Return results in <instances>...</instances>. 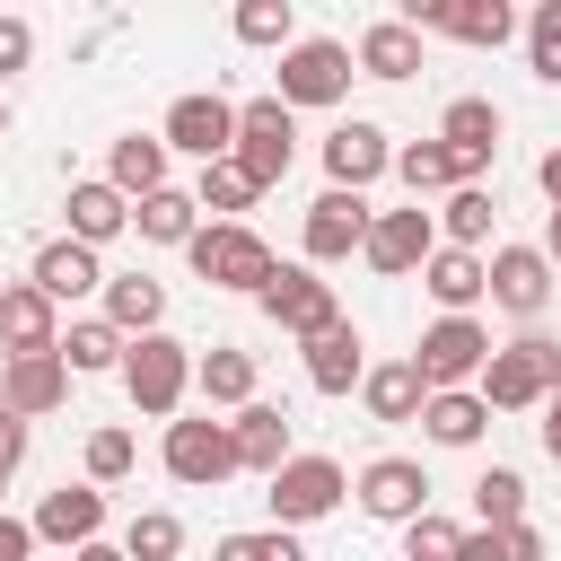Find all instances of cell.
<instances>
[{
    "label": "cell",
    "mask_w": 561,
    "mask_h": 561,
    "mask_svg": "<svg viewBox=\"0 0 561 561\" xmlns=\"http://www.w3.org/2000/svg\"><path fill=\"white\" fill-rule=\"evenodd\" d=\"M158 140L210 167V158H228V149H237V105H228V96H210V88H184V96L167 105V131H158Z\"/></svg>",
    "instance_id": "9c48e42d"
},
{
    "label": "cell",
    "mask_w": 561,
    "mask_h": 561,
    "mask_svg": "<svg viewBox=\"0 0 561 561\" xmlns=\"http://www.w3.org/2000/svg\"><path fill=\"white\" fill-rule=\"evenodd\" d=\"M123 351H131V342H123V333H114L105 316H88V324H70V333H61V359H70V377H96V368H123Z\"/></svg>",
    "instance_id": "836d02e7"
},
{
    "label": "cell",
    "mask_w": 561,
    "mask_h": 561,
    "mask_svg": "<svg viewBox=\"0 0 561 561\" xmlns=\"http://www.w3.org/2000/svg\"><path fill=\"white\" fill-rule=\"evenodd\" d=\"M167 473L184 482V491H210V482H228L237 473V438H228V421H167Z\"/></svg>",
    "instance_id": "8fae6325"
},
{
    "label": "cell",
    "mask_w": 561,
    "mask_h": 561,
    "mask_svg": "<svg viewBox=\"0 0 561 561\" xmlns=\"http://www.w3.org/2000/svg\"><path fill=\"white\" fill-rule=\"evenodd\" d=\"M96 526H105V491L96 482H61V491H44V508H35V543H96Z\"/></svg>",
    "instance_id": "ac0fdd59"
},
{
    "label": "cell",
    "mask_w": 561,
    "mask_h": 561,
    "mask_svg": "<svg viewBox=\"0 0 561 561\" xmlns=\"http://www.w3.org/2000/svg\"><path fill=\"white\" fill-rule=\"evenodd\" d=\"M359 403H368L377 421H421V403H430V386H421V368H412V359H386V368H368V386H359Z\"/></svg>",
    "instance_id": "83f0119b"
},
{
    "label": "cell",
    "mask_w": 561,
    "mask_h": 561,
    "mask_svg": "<svg viewBox=\"0 0 561 561\" xmlns=\"http://www.w3.org/2000/svg\"><path fill=\"white\" fill-rule=\"evenodd\" d=\"M473 517L482 526H526V473L517 465H482L473 473Z\"/></svg>",
    "instance_id": "d6a6232c"
},
{
    "label": "cell",
    "mask_w": 561,
    "mask_h": 561,
    "mask_svg": "<svg viewBox=\"0 0 561 561\" xmlns=\"http://www.w3.org/2000/svg\"><path fill=\"white\" fill-rule=\"evenodd\" d=\"M0 561H35V517H0Z\"/></svg>",
    "instance_id": "bcb514c9"
},
{
    "label": "cell",
    "mask_w": 561,
    "mask_h": 561,
    "mask_svg": "<svg viewBox=\"0 0 561 561\" xmlns=\"http://www.w3.org/2000/svg\"><path fill=\"white\" fill-rule=\"evenodd\" d=\"M193 386H202V403H237V412H245V403H254V359L219 342V351L193 359Z\"/></svg>",
    "instance_id": "4dcf8cb0"
},
{
    "label": "cell",
    "mask_w": 561,
    "mask_h": 561,
    "mask_svg": "<svg viewBox=\"0 0 561 561\" xmlns=\"http://www.w3.org/2000/svg\"><path fill=\"white\" fill-rule=\"evenodd\" d=\"M123 552H131V561H175V552H184V517L140 508V517H131V535H123Z\"/></svg>",
    "instance_id": "8d00e7d4"
},
{
    "label": "cell",
    "mask_w": 561,
    "mask_h": 561,
    "mask_svg": "<svg viewBox=\"0 0 561 561\" xmlns=\"http://www.w3.org/2000/svg\"><path fill=\"white\" fill-rule=\"evenodd\" d=\"M394 175L412 184V202L421 193H456L465 175H456V158H447V140H412V149H394Z\"/></svg>",
    "instance_id": "e575fe53"
},
{
    "label": "cell",
    "mask_w": 561,
    "mask_h": 561,
    "mask_svg": "<svg viewBox=\"0 0 561 561\" xmlns=\"http://www.w3.org/2000/svg\"><path fill=\"white\" fill-rule=\"evenodd\" d=\"M61 210H70V237H79V245H105V237H123V228H131V202H123L114 184H70V202H61Z\"/></svg>",
    "instance_id": "484cf974"
},
{
    "label": "cell",
    "mask_w": 561,
    "mask_h": 561,
    "mask_svg": "<svg viewBox=\"0 0 561 561\" xmlns=\"http://www.w3.org/2000/svg\"><path fill=\"white\" fill-rule=\"evenodd\" d=\"M473 394H482L491 412H535V403H552V394H561V342H543V333L500 342L491 368L473 377Z\"/></svg>",
    "instance_id": "6da1fadb"
},
{
    "label": "cell",
    "mask_w": 561,
    "mask_h": 561,
    "mask_svg": "<svg viewBox=\"0 0 561 561\" xmlns=\"http://www.w3.org/2000/svg\"><path fill=\"white\" fill-rule=\"evenodd\" d=\"M70 561H131V552H114V543H79Z\"/></svg>",
    "instance_id": "f907efd6"
},
{
    "label": "cell",
    "mask_w": 561,
    "mask_h": 561,
    "mask_svg": "<svg viewBox=\"0 0 561 561\" xmlns=\"http://www.w3.org/2000/svg\"><path fill=\"white\" fill-rule=\"evenodd\" d=\"M26 61H35V26H26V18H0V79L26 70Z\"/></svg>",
    "instance_id": "f6af8a7d"
},
{
    "label": "cell",
    "mask_w": 561,
    "mask_h": 561,
    "mask_svg": "<svg viewBox=\"0 0 561 561\" xmlns=\"http://www.w3.org/2000/svg\"><path fill=\"white\" fill-rule=\"evenodd\" d=\"M421 289H430L447 316H465L473 298H491V263H482V254H465V245H438V254L421 263Z\"/></svg>",
    "instance_id": "603a6c76"
},
{
    "label": "cell",
    "mask_w": 561,
    "mask_h": 561,
    "mask_svg": "<svg viewBox=\"0 0 561 561\" xmlns=\"http://www.w3.org/2000/svg\"><path fill=\"white\" fill-rule=\"evenodd\" d=\"M351 70H359V53L351 44H333V35H298L289 53H280V105L298 114V105H342L351 96Z\"/></svg>",
    "instance_id": "3957f363"
},
{
    "label": "cell",
    "mask_w": 561,
    "mask_h": 561,
    "mask_svg": "<svg viewBox=\"0 0 561 561\" xmlns=\"http://www.w3.org/2000/svg\"><path fill=\"white\" fill-rule=\"evenodd\" d=\"M0 131H9V96H0Z\"/></svg>",
    "instance_id": "f5cc1de1"
},
{
    "label": "cell",
    "mask_w": 561,
    "mask_h": 561,
    "mask_svg": "<svg viewBox=\"0 0 561 561\" xmlns=\"http://www.w3.org/2000/svg\"><path fill=\"white\" fill-rule=\"evenodd\" d=\"M438 140H447V158H456V175L473 184L491 158H500V105L491 96H456L447 114H438Z\"/></svg>",
    "instance_id": "9a60e30c"
},
{
    "label": "cell",
    "mask_w": 561,
    "mask_h": 561,
    "mask_svg": "<svg viewBox=\"0 0 561 561\" xmlns=\"http://www.w3.org/2000/svg\"><path fill=\"white\" fill-rule=\"evenodd\" d=\"M543 263L561 272V210H552V228H543Z\"/></svg>",
    "instance_id": "816d5d0a"
},
{
    "label": "cell",
    "mask_w": 561,
    "mask_h": 561,
    "mask_svg": "<svg viewBox=\"0 0 561 561\" xmlns=\"http://www.w3.org/2000/svg\"><path fill=\"white\" fill-rule=\"evenodd\" d=\"M403 561H465V526H447V517H412V526H403Z\"/></svg>",
    "instance_id": "b9f144b4"
},
{
    "label": "cell",
    "mask_w": 561,
    "mask_h": 561,
    "mask_svg": "<svg viewBox=\"0 0 561 561\" xmlns=\"http://www.w3.org/2000/svg\"><path fill=\"white\" fill-rule=\"evenodd\" d=\"M359 508L386 526H412V517H430V473L412 456H377V465H359Z\"/></svg>",
    "instance_id": "5bb4252c"
},
{
    "label": "cell",
    "mask_w": 561,
    "mask_h": 561,
    "mask_svg": "<svg viewBox=\"0 0 561 561\" xmlns=\"http://www.w3.org/2000/svg\"><path fill=\"white\" fill-rule=\"evenodd\" d=\"M342 491H351V473H342L333 456H289V465L263 482L272 526H316V517H333V508H342Z\"/></svg>",
    "instance_id": "8992f818"
},
{
    "label": "cell",
    "mask_w": 561,
    "mask_h": 561,
    "mask_svg": "<svg viewBox=\"0 0 561 561\" xmlns=\"http://www.w3.org/2000/svg\"><path fill=\"white\" fill-rule=\"evenodd\" d=\"M158 316H167V289L149 280V272H123V280H105V324L114 333H158Z\"/></svg>",
    "instance_id": "4316f807"
},
{
    "label": "cell",
    "mask_w": 561,
    "mask_h": 561,
    "mask_svg": "<svg viewBox=\"0 0 561 561\" xmlns=\"http://www.w3.org/2000/svg\"><path fill=\"white\" fill-rule=\"evenodd\" d=\"M535 184H543V193H552V210H561V149H543V158H535Z\"/></svg>",
    "instance_id": "c3c4849f"
},
{
    "label": "cell",
    "mask_w": 561,
    "mask_h": 561,
    "mask_svg": "<svg viewBox=\"0 0 561 561\" xmlns=\"http://www.w3.org/2000/svg\"><path fill=\"white\" fill-rule=\"evenodd\" d=\"M35 289L61 307V298H88V289H105V272H96V245H79V237H53L44 254H35Z\"/></svg>",
    "instance_id": "cb8c5ba5"
},
{
    "label": "cell",
    "mask_w": 561,
    "mask_h": 561,
    "mask_svg": "<svg viewBox=\"0 0 561 561\" xmlns=\"http://www.w3.org/2000/svg\"><path fill=\"white\" fill-rule=\"evenodd\" d=\"M403 26L412 35H456V44H508L517 35V9L508 0H403Z\"/></svg>",
    "instance_id": "ba28073f"
},
{
    "label": "cell",
    "mask_w": 561,
    "mask_h": 561,
    "mask_svg": "<svg viewBox=\"0 0 561 561\" xmlns=\"http://www.w3.org/2000/svg\"><path fill=\"white\" fill-rule=\"evenodd\" d=\"M307 386H316V394H351V386H368V342H359L351 316H342L333 333L307 342Z\"/></svg>",
    "instance_id": "44dd1931"
},
{
    "label": "cell",
    "mask_w": 561,
    "mask_h": 561,
    "mask_svg": "<svg viewBox=\"0 0 561 561\" xmlns=\"http://www.w3.org/2000/svg\"><path fill=\"white\" fill-rule=\"evenodd\" d=\"M184 254H193V272H202L210 289H254V298H263V289H272V272H280V263H272V245H263L245 219H210Z\"/></svg>",
    "instance_id": "7a4b0ae2"
},
{
    "label": "cell",
    "mask_w": 561,
    "mask_h": 561,
    "mask_svg": "<svg viewBox=\"0 0 561 561\" xmlns=\"http://www.w3.org/2000/svg\"><path fill=\"white\" fill-rule=\"evenodd\" d=\"M237 35H245V44H280V53H289V44H298V18H289V0H245V9H237Z\"/></svg>",
    "instance_id": "60d3db41"
},
{
    "label": "cell",
    "mask_w": 561,
    "mask_h": 561,
    "mask_svg": "<svg viewBox=\"0 0 561 561\" xmlns=\"http://www.w3.org/2000/svg\"><path fill=\"white\" fill-rule=\"evenodd\" d=\"M438 228H447V245H465V254H473V245L491 237V193H482V184H456V193H447V210H438Z\"/></svg>",
    "instance_id": "d590c367"
},
{
    "label": "cell",
    "mask_w": 561,
    "mask_h": 561,
    "mask_svg": "<svg viewBox=\"0 0 561 561\" xmlns=\"http://www.w3.org/2000/svg\"><path fill=\"white\" fill-rule=\"evenodd\" d=\"M131 228H140L149 245H193V237H202V202L167 184V193H149V202L131 210Z\"/></svg>",
    "instance_id": "f546056e"
},
{
    "label": "cell",
    "mask_w": 561,
    "mask_h": 561,
    "mask_svg": "<svg viewBox=\"0 0 561 561\" xmlns=\"http://www.w3.org/2000/svg\"><path fill=\"white\" fill-rule=\"evenodd\" d=\"M421 430H430L438 447H473V438L491 430V403H482V394H430V403H421Z\"/></svg>",
    "instance_id": "1f68e13d"
},
{
    "label": "cell",
    "mask_w": 561,
    "mask_h": 561,
    "mask_svg": "<svg viewBox=\"0 0 561 561\" xmlns=\"http://www.w3.org/2000/svg\"><path fill=\"white\" fill-rule=\"evenodd\" d=\"M18 456H26V421H18V412H0V491H9Z\"/></svg>",
    "instance_id": "7dc6e473"
},
{
    "label": "cell",
    "mask_w": 561,
    "mask_h": 561,
    "mask_svg": "<svg viewBox=\"0 0 561 561\" xmlns=\"http://www.w3.org/2000/svg\"><path fill=\"white\" fill-rule=\"evenodd\" d=\"M70 403V359L61 351H35V359H9L0 368V412L35 421V412H61Z\"/></svg>",
    "instance_id": "2e32d148"
},
{
    "label": "cell",
    "mask_w": 561,
    "mask_h": 561,
    "mask_svg": "<svg viewBox=\"0 0 561 561\" xmlns=\"http://www.w3.org/2000/svg\"><path fill=\"white\" fill-rule=\"evenodd\" d=\"M543 298H552V263H543V245H500V254H491V307H508V316H543Z\"/></svg>",
    "instance_id": "e0dca14e"
},
{
    "label": "cell",
    "mask_w": 561,
    "mask_h": 561,
    "mask_svg": "<svg viewBox=\"0 0 561 561\" xmlns=\"http://www.w3.org/2000/svg\"><path fill=\"white\" fill-rule=\"evenodd\" d=\"M184 386H193V351H184L175 333H140V342L123 351V394H131L149 421H175Z\"/></svg>",
    "instance_id": "5b68a950"
},
{
    "label": "cell",
    "mask_w": 561,
    "mask_h": 561,
    "mask_svg": "<svg viewBox=\"0 0 561 561\" xmlns=\"http://www.w3.org/2000/svg\"><path fill=\"white\" fill-rule=\"evenodd\" d=\"M543 456H552V465H561V394H552V403H543Z\"/></svg>",
    "instance_id": "681fc988"
},
{
    "label": "cell",
    "mask_w": 561,
    "mask_h": 561,
    "mask_svg": "<svg viewBox=\"0 0 561 561\" xmlns=\"http://www.w3.org/2000/svg\"><path fill=\"white\" fill-rule=\"evenodd\" d=\"M202 210H254V175L237 167V158H210L202 167V193H193Z\"/></svg>",
    "instance_id": "ab89813d"
},
{
    "label": "cell",
    "mask_w": 561,
    "mask_h": 561,
    "mask_svg": "<svg viewBox=\"0 0 561 561\" xmlns=\"http://www.w3.org/2000/svg\"><path fill=\"white\" fill-rule=\"evenodd\" d=\"M131 473V430H96L88 438V482H123Z\"/></svg>",
    "instance_id": "ee69618b"
},
{
    "label": "cell",
    "mask_w": 561,
    "mask_h": 561,
    "mask_svg": "<svg viewBox=\"0 0 561 561\" xmlns=\"http://www.w3.org/2000/svg\"><path fill=\"white\" fill-rule=\"evenodd\" d=\"M289 140H298L289 105H280V96H254V105H237V149H228V158H237V167L254 175V193H263V184L289 175V158H298Z\"/></svg>",
    "instance_id": "52a82bcc"
},
{
    "label": "cell",
    "mask_w": 561,
    "mask_h": 561,
    "mask_svg": "<svg viewBox=\"0 0 561 561\" xmlns=\"http://www.w3.org/2000/svg\"><path fill=\"white\" fill-rule=\"evenodd\" d=\"M123 202H149V193H167V140H149V131H123L114 140V175H105Z\"/></svg>",
    "instance_id": "d4e9b609"
},
{
    "label": "cell",
    "mask_w": 561,
    "mask_h": 561,
    "mask_svg": "<svg viewBox=\"0 0 561 561\" xmlns=\"http://www.w3.org/2000/svg\"><path fill=\"white\" fill-rule=\"evenodd\" d=\"M263 316H272L280 333H298V342H316V333H333V324H342V307H333V280H316L307 263H280V272H272V289H263Z\"/></svg>",
    "instance_id": "30bf717a"
},
{
    "label": "cell",
    "mask_w": 561,
    "mask_h": 561,
    "mask_svg": "<svg viewBox=\"0 0 561 561\" xmlns=\"http://www.w3.org/2000/svg\"><path fill=\"white\" fill-rule=\"evenodd\" d=\"M0 342L9 359H35V351H61V324H53V298L35 280H9L0 289Z\"/></svg>",
    "instance_id": "d6986e66"
},
{
    "label": "cell",
    "mask_w": 561,
    "mask_h": 561,
    "mask_svg": "<svg viewBox=\"0 0 561 561\" xmlns=\"http://www.w3.org/2000/svg\"><path fill=\"white\" fill-rule=\"evenodd\" d=\"M465 561H543V535L535 526H473Z\"/></svg>",
    "instance_id": "74e56055"
},
{
    "label": "cell",
    "mask_w": 561,
    "mask_h": 561,
    "mask_svg": "<svg viewBox=\"0 0 561 561\" xmlns=\"http://www.w3.org/2000/svg\"><path fill=\"white\" fill-rule=\"evenodd\" d=\"M368 272H386V280H403V272H421L430 254H438V228H430V210L412 202V210H377V228H368Z\"/></svg>",
    "instance_id": "4fadbf2b"
},
{
    "label": "cell",
    "mask_w": 561,
    "mask_h": 561,
    "mask_svg": "<svg viewBox=\"0 0 561 561\" xmlns=\"http://www.w3.org/2000/svg\"><path fill=\"white\" fill-rule=\"evenodd\" d=\"M526 61H535V79L561 88V0H543V9L526 18Z\"/></svg>",
    "instance_id": "7bdbcfd3"
},
{
    "label": "cell",
    "mask_w": 561,
    "mask_h": 561,
    "mask_svg": "<svg viewBox=\"0 0 561 561\" xmlns=\"http://www.w3.org/2000/svg\"><path fill=\"white\" fill-rule=\"evenodd\" d=\"M386 167H394V149H386L377 123H342V131L324 140V175H333V193H359V184H377Z\"/></svg>",
    "instance_id": "ffe728a7"
},
{
    "label": "cell",
    "mask_w": 561,
    "mask_h": 561,
    "mask_svg": "<svg viewBox=\"0 0 561 561\" xmlns=\"http://www.w3.org/2000/svg\"><path fill=\"white\" fill-rule=\"evenodd\" d=\"M228 438H237V473H280L289 465V412L280 403H245L237 421H228Z\"/></svg>",
    "instance_id": "7402d4cb"
},
{
    "label": "cell",
    "mask_w": 561,
    "mask_h": 561,
    "mask_svg": "<svg viewBox=\"0 0 561 561\" xmlns=\"http://www.w3.org/2000/svg\"><path fill=\"white\" fill-rule=\"evenodd\" d=\"M359 70H368V79H412V70H421V35H412L403 18H377V26L359 35Z\"/></svg>",
    "instance_id": "f1b7e54d"
},
{
    "label": "cell",
    "mask_w": 561,
    "mask_h": 561,
    "mask_svg": "<svg viewBox=\"0 0 561 561\" xmlns=\"http://www.w3.org/2000/svg\"><path fill=\"white\" fill-rule=\"evenodd\" d=\"M210 561H307V552H298L289 526H254V535H219Z\"/></svg>",
    "instance_id": "f35d334b"
},
{
    "label": "cell",
    "mask_w": 561,
    "mask_h": 561,
    "mask_svg": "<svg viewBox=\"0 0 561 561\" xmlns=\"http://www.w3.org/2000/svg\"><path fill=\"white\" fill-rule=\"evenodd\" d=\"M491 351H500V342H491L473 316H438V324L421 333L412 368H421V386H430V394H465V386L491 368Z\"/></svg>",
    "instance_id": "277c9868"
},
{
    "label": "cell",
    "mask_w": 561,
    "mask_h": 561,
    "mask_svg": "<svg viewBox=\"0 0 561 561\" xmlns=\"http://www.w3.org/2000/svg\"><path fill=\"white\" fill-rule=\"evenodd\" d=\"M368 228H377V210H368L359 193H316V202H307L298 245H307V263H342V254H359V245H368Z\"/></svg>",
    "instance_id": "7c38bea8"
}]
</instances>
